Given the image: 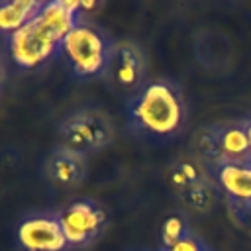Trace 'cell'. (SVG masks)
Listing matches in <instances>:
<instances>
[{
	"mask_svg": "<svg viewBox=\"0 0 251 251\" xmlns=\"http://www.w3.org/2000/svg\"><path fill=\"white\" fill-rule=\"evenodd\" d=\"M45 2L39 0H4L0 2V33L10 37L25 24H29L43 8Z\"/></svg>",
	"mask_w": 251,
	"mask_h": 251,
	"instance_id": "obj_11",
	"label": "cell"
},
{
	"mask_svg": "<svg viewBox=\"0 0 251 251\" xmlns=\"http://www.w3.org/2000/svg\"><path fill=\"white\" fill-rule=\"evenodd\" d=\"M114 45V37L104 27L80 20L76 27L65 37L61 51L67 55L76 78L92 80L104 76Z\"/></svg>",
	"mask_w": 251,
	"mask_h": 251,
	"instance_id": "obj_3",
	"label": "cell"
},
{
	"mask_svg": "<svg viewBox=\"0 0 251 251\" xmlns=\"http://www.w3.org/2000/svg\"><path fill=\"white\" fill-rule=\"evenodd\" d=\"M218 192H220V188H218L216 180L212 176H206V178L190 184L188 188L176 192L175 198L184 210H188L192 214H208L216 204Z\"/></svg>",
	"mask_w": 251,
	"mask_h": 251,
	"instance_id": "obj_13",
	"label": "cell"
},
{
	"mask_svg": "<svg viewBox=\"0 0 251 251\" xmlns=\"http://www.w3.org/2000/svg\"><path fill=\"white\" fill-rule=\"evenodd\" d=\"M63 231L73 251H82L100 241L110 227V214L94 198H76L57 210Z\"/></svg>",
	"mask_w": 251,
	"mask_h": 251,
	"instance_id": "obj_5",
	"label": "cell"
},
{
	"mask_svg": "<svg viewBox=\"0 0 251 251\" xmlns=\"http://www.w3.org/2000/svg\"><path fill=\"white\" fill-rule=\"evenodd\" d=\"M218 124H220V141H222V153L226 165H251V143L241 118L224 120Z\"/></svg>",
	"mask_w": 251,
	"mask_h": 251,
	"instance_id": "obj_10",
	"label": "cell"
},
{
	"mask_svg": "<svg viewBox=\"0 0 251 251\" xmlns=\"http://www.w3.org/2000/svg\"><path fill=\"white\" fill-rule=\"evenodd\" d=\"M216 184L226 200L251 198V165H226L216 175Z\"/></svg>",
	"mask_w": 251,
	"mask_h": 251,
	"instance_id": "obj_12",
	"label": "cell"
},
{
	"mask_svg": "<svg viewBox=\"0 0 251 251\" xmlns=\"http://www.w3.org/2000/svg\"><path fill=\"white\" fill-rule=\"evenodd\" d=\"M41 173L45 180L55 188H76L88 175V157L55 143L43 157Z\"/></svg>",
	"mask_w": 251,
	"mask_h": 251,
	"instance_id": "obj_8",
	"label": "cell"
},
{
	"mask_svg": "<svg viewBox=\"0 0 251 251\" xmlns=\"http://www.w3.org/2000/svg\"><path fill=\"white\" fill-rule=\"evenodd\" d=\"M241 122H243V127H245L247 137H249V143H251V114H247L245 118H241Z\"/></svg>",
	"mask_w": 251,
	"mask_h": 251,
	"instance_id": "obj_19",
	"label": "cell"
},
{
	"mask_svg": "<svg viewBox=\"0 0 251 251\" xmlns=\"http://www.w3.org/2000/svg\"><path fill=\"white\" fill-rule=\"evenodd\" d=\"M206 176H210V175L192 157H184V159H176L169 167V171H167V184H169L171 192L176 194V192L188 188L190 184H194V182H198V180H202Z\"/></svg>",
	"mask_w": 251,
	"mask_h": 251,
	"instance_id": "obj_14",
	"label": "cell"
},
{
	"mask_svg": "<svg viewBox=\"0 0 251 251\" xmlns=\"http://www.w3.org/2000/svg\"><path fill=\"white\" fill-rule=\"evenodd\" d=\"M157 251H167V249H163V247H159V249H157Z\"/></svg>",
	"mask_w": 251,
	"mask_h": 251,
	"instance_id": "obj_20",
	"label": "cell"
},
{
	"mask_svg": "<svg viewBox=\"0 0 251 251\" xmlns=\"http://www.w3.org/2000/svg\"><path fill=\"white\" fill-rule=\"evenodd\" d=\"M16 245L20 251H73L57 210L25 214L16 227Z\"/></svg>",
	"mask_w": 251,
	"mask_h": 251,
	"instance_id": "obj_7",
	"label": "cell"
},
{
	"mask_svg": "<svg viewBox=\"0 0 251 251\" xmlns=\"http://www.w3.org/2000/svg\"><path fill=\"white\" fill-rule=\"evenodd\" d=\"M114 133L112 118L100 108L86 106L67 114L59 122L57 143L88 157L90 153L106 149L114 141Z\"/></svg>",
	"mask_w": 251,
	"mask_h": 251,
	"instance_id": "obj_4",
	"label": "cell"
},
{
	"mask_svg": "<svg viewBox=\"0 0 251 251\" xmlns=\"http://www.w3.org/2000/svg\"><path fill=\"white\" fill-rule=\"evenodd\" d=\"M82 4L51 0L22 29L6 37L10 59L20 69H35L61 51L65 37L82 20Z\"/></svg>",
	"mask_w": 251,
	"mask_h": 251,
	"instance_id": "obj_2",
	"label": "cell"
},
{
	"mask_svg": "<svg viewBox=\"0 0 251 251\" xmlns=\"http://www.w3.org/2000/svg\"><path fill=\"white\" fill-rule=\"evenodd\" d=\"M227 214L231 222L251 233V198L249 200H226Z\"/></svg>",
	"mask_w": 251,
	"mask_h": 251,
	"instance_id": "obj_16",
	"label": "cell"
},
{
	"mask_svg": "<svg viewBox=\"0 0 251 251\" xmlns=\"http://www.w3.org/2000/svg\"><path fill=\"white\" fill-rule=\"evenodd\" d=\"M192 51H194L198 65L210 73L222 75L233 67V59H235L233 43L229 35L220 29L206 27V29L196 31Z\"/></svg>",
	"mask_w": 251,
	"mask_h": 251,
	"instance_id": "obj_9",
	"label": "cell"
},
{
	"mask_svg": "<svg viewBox=\"0 0 251 251\" xmlns=\"http://www.w3.org/2000/svg\"><path fill=\"white\" fill-rule=\"evenodd\" d=\"M190 231H192V227L188 226V222L182 216H178V214L169 216L161 226V247L171 249L180 239H184Z\"/></svg>",
	"mask_w": 251,
	"mask_h": 251,
	"instance_id": "obj_15",
	"label": "cell"
},
{
	"mask_svg": "<svg viewBox=\"0 0 251 251\" xmlns=\"http://www.w3.org/2000/svg\"><path fill=\"white\" fill-rule=\"evenodd\" d=\"M165 249V247H163ZM167 251H212V247L196 233V231H190L184 239H180L176 245H173L171 249Z\"/></svg>",
	"mask_w": 251,
	"mask_h": 251,
	"instance_id": "obj_17",
	"label": "cell"
},
{
	"mask_svg": "<svg viewBox=\"0 0 251 251\" xmlns=\"http://www.w3.org/2000/svg\"><path fill=\"white\" fill-rule=\"evenodd\" d=\"M126 118L131 135L151 143H167L186 127V94L173 78L147 80V84L126 102Z\"/></svg>",
	"mask_w": 251,
	"mask_h": 251,
	"instance_id": "obj_1",
	"label": "cell"
},
{
	"mask_svg": "<svg viewBox=\"0 0 251 251\" xmlns=\"http://www.w3.org/2000/svg\"><path fill=\"white\" fill-rule=\"evenodd\" d=\"M102 80L126 102L133 98L147 84V57L143 47L129 39L116 41Z\"/></svg>",
	"mask_w": 251,
	"mask_h": 251,
	"instance_id": "obj_6",
	"label": "cell"
},
{
	"mask_svg": "<svg viewBox=\"0 0 251 251\" xmlns=\"http://www.w3.org/2000/svg\"><path fill=\"white\" fill-rule=\"evenodd\" d=\"M6 73H8V61H6L4 53H0V86H2L4 80H6Z\"/></svg>",
	"mask_w": 251,
	"mask_h": 251,
	"instance_id": "obj_18",
	"label": "cell"
}]
</instances>
